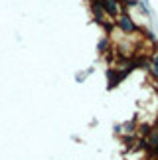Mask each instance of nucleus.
<instances>
[{"instance_id": "1", "label": "nucleus", "mask_w": 158, "mask_h": 160, "mask_svg": "<svg viewBox=\"0 0 158 160\" xmlns=\"http://www.w3.org/2000/svg\"><path fill=\"white\" fill-rule=\"evenodd\" d=\"M117 26L123 30L126 34H135V32H142L141 28L136 26L135 22H132V18L129 14H123V16H117Z\"/></svg>"}, {"instance_id": "2", "label": "nucleus", "mask_w": 158, "mask_h": 160, "mask_svg": "<svg viewBox=\"0 0 158 160\" xmlns=\"http://www.w3.org/2000/svg\"><path fill=\"white\" fill-rule=\"evenodd\" d=\"M129 75V71L126 69H119V67H111V69L107 71V77H109V89L111 87H117V85L123 81V79Z\"/></svg>"}, {"instance_id": "3", "label": "nucleus", "mask_w": 158, "mask_h": 160, "mask_svg": "<svg viewBox=\"0 0 158 160\" xmlns=\"http://www.w3.org/2000/svg\"><path fill=\"white\" fill-rule=\"evenodd\" d=\"M146 148H144V152L146 150H152V148H158V128H150V132L146 134Z\"/></svg>"}, {"instance_id": "4", "label": "nucleus", "mask_w": 158, "mask_h": 160, "mask_svg": "<svg viewBox=\"0 0 158 160\" xmlns=\"http://www.w3.org/2000/svg\"><path fill=\"white\" fill-rule=\"evenodd\" d=\"M119 4L123 6L125 10H129V8H135V6L138 4V0H119Z\"/></svg>"}, {"instance_id": "5", "label": "nucleus", "mask_w": 158, "mask_h": 160, "mask_svg": "<svg viewBox=\"0 0 158 160\" xmlns=\"http://www.w3.org/2000/svg\"><path fill=\"white\" fill-rule=\"evenodd\" d=\"M107 48H109V38H103V40L99 42V52H101V53H105V52H107Z\"/></svg>"}, {"instance_id": "6", "label": "nucleus", "mask_w": 158, "mask_h": 160, "mask_svg": "<svg viewBox=\"0 0 158 160\" xmlns=\"http://www.w3.org/2000/svg\"><path fill=\"white\" fill-rule=\"evenodd\" d=\"M132 127H135V122H126V125H125L126 134H132V132H135V131H132Z\"/></svg>"}, {"instance_id": "7", "label": "nucleus", "mask_w": 158, "mask_h": 160, "mask_svg": "<svg viewBox=\"0 0 158 160\" xmlns=\"http://www.w3.org/2000/svg\"><path fill=\"white\" fill-rule=\"evenodd\" d=\"M152 65H154V67H158V53H154V55H152Z\"/></svg>"}, {"instance_id": "8", "label": "nucleus", "mask_w": 158, "mask_h": 160, "mask_svg": "<svg viewBox=\"0 0 158 160\" xmlns=\"http://www.w3.org/2000/svg\"><path fill=\"white\" fill-rule=\"evenodd\" d=\"M154 127L158 128V115H156V119H154Z\"/></svg>"}]
</instances>
